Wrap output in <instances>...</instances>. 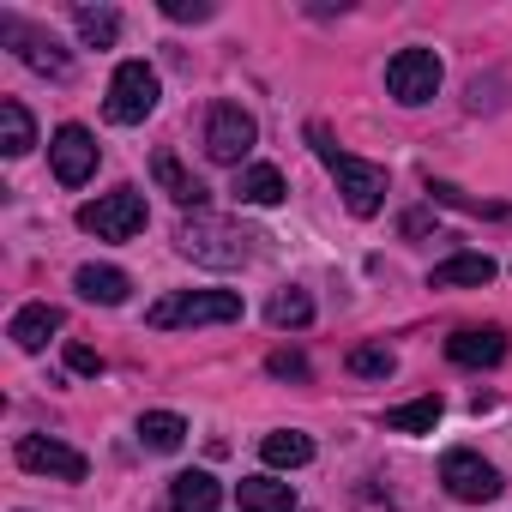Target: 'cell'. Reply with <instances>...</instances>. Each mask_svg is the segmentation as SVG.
<instances>
[{"label":"cell","mask_w":512,"mask_h":512,"mask_svg":"<svg viewBox=\"0 0 512 512\" xmlns=\"http://www.w3.org/2000/svg\"><path fill=\"white\" fill-rule=\"evenodd\" d=\"M386 91L398 97V103H428L434 91H440V55L434 49H398L392 61H386Z\"/></svg>","instance_id":"8"},{"label":"cell","mask_w":512,"mask_h":512,"mask_svg":"<svg viewBox=\"0 0 512 512\" xmlns=\"http://www.w3.org/2000/svg\"><path fill=\"white\" fill-rule=\"evenodd\" d=\"M290 187H284V175L272 169V163H247L241 175H235V199L241 205H278Z\"/></svg>","instance_id":"19"},{"label":"cell","mask_w":512,"mask_h":512,"mask_svg":"<svg viewBox=\"0 0 512 512\" xmlns=\"http://www.w3.org/2000/svg\"><path fill=\"white\" fill-rule=\"evenodd\" d=\"M0 43H13V49H19V61H25L31 73H49V79H67V73H73L67 49H61L49 31L25 25V19H0Z\"/></svg>","instance_id":"10"},{"label":"cell","mask_w":512,"mask_h":512,"mask_svg":"<svg viewBox=\"0 0 512 512\" xmlns=\"http://www.w3.org/2000/svg\"><path fill=\"white\" fill-rule=\"evenodd\" d=\"M350 374H362V380H392V374H398V356H392L386 344H356V350H350Z\"/></svg>","instance_id":"26"},{"label":"cell","mask_w":512,"mask_h":512,"mask_svg":"<svg viewBox=\"0 0 512 512\" xmlns=\"http://www.w3.org/2000/svg\"><path fill=\"white\" fill-rule=\"evenodd\" d=\"M428 284L434 290H482V284H494V260L488 253H452L446 266L428 272Z\"/></svg>","instance_id":"14"},{"label":"cell","mask_w":512,"mask_h":512,"mask_svg":"<svg viewBox=\"0 0 512 512\" xmlns=\"http://www.w3.org/2000/svg\"><path fill=\"white\" fill-rule=\"evenodd\" d=\"M428 199H434V205L476 211V217H506V205H482V199H470V193H464V187H452V181H428Z\"/></svg>","instance_id":"27"},{"label":"cell","mask_w":512,"mask_h":512,"mask_svg":"<svg viewBox=\"0 0 512 512\" xmlns=\"http://www.w3.org/2000/svg\"><path fill=\"white\" fill-rule=\"evenodd\" d=\"M175 241H181L187 260H199V266H247L253 253H260V247H253L260 235H253V229H235V223L205 217V211H199V217H187Z\"/></svg>","instance_id":"2"},{"label":"cell","mask_w":512,"mask_h":512,"mask_svg":"<svg viewBox=\"0 0 512 512\" xmlns=\"http://www.w3.org/2000/svg\"><path fill=\"white\" fill-rule=\"evenodd\" d=\"M73 290L85 296V302H103V308H121L127 302V272H115V266H79L73 272Z\"/></svg>","instance_id":"18"},{"label":"cell","mask_w":512,"mask_h":512,"mask_svg":"<svg viewBox=\"0 0 512 512\" xmlns=\"http://www.w3.org/2000/svg\"><path fill=\"white\" fill-rule=\"evenodd\" d=\"M145 193L139 187H115V193H97L91 205H79V229L97 235V241H133L145 229Z\"/></svg>","instance_id":"4"},{"label":"cell","mask_w":512,"mask_h":512,"mask_svg":"<svg viewBox=\"0 0 512 512\" xmlns=\"http://www.w3.org/2000/svg\"><path fill=\"white\" fill-rule=\"evenodd\" d=\"M278 380H308V362L296 356V350H272V362H266Z\"/></svg>","instance_id":"28"},{"label":"cell","mask_w":512,"mask_h":512,"mask_svg":"<svg viewBox=\"0 0 512 512\" xmlns=\"http://www.w3.org/2000/svg\"><path fill=\"white\" fill-rule=\"evenodd\" d=\"M139 440H145L151 452H175V446L187 440V422H181L175 410H145V416H139Z\"/></svg>","instance_id":"23"},{"label":"cell","mask_w":512,"mask_h":512,"mask_svg":"<svg viewBox=\"0 0 512 512\" xmlns=\"http://www.w3.org/2000/svg\"><path fill=\"white\" fill-rule=\"evenodd\" d=\"M241 512H296V482H278V476H247L235 488Z\"/></svg>","instance_id":"17"},{"label":"cell","mask_w":512,"mask_h":512,"mask_svg":"<svg viewBox=\"0 0 512 512\" xmlns=\"http://www.w3.org/2000/svg\"><path fill=\"white\" fill-rule=\"evenodd\" d=\"M253 139H260V127H253V115L241 103H211V115H205V157L211 163H241L253 151Z\"/></svg>","instance_id":"7"},{"label":"cell","mask_w":512,"mask_h":512,"mask_svg":"<svg viewBox=\"0 0 512 512\" xmlns=\"http://www.w3.org/2000/svg\"><path fill=\"white\" fill-rule=\"evenodd\" d=\"M145 320L157 332H169V326H229V320H241V296L235 290H175V296L151 302Z\"/></svg>","instance_id":"3"},{"label":"cell","mask_w":512,"mask_h":512,"mask_svg":"<svg viewBox=\"0 0 512 512\" xmlns=\"http://www.w3.org/2000/svg\"><path fill=\"white\" fill-rule=\"evenodd\" d=\"M49 163H55V181H61V187H85V181L97 175V139H91V127L67 121V127L55 133V145H49Z\"/></svg>","instance_id":"11"},{"label":"cell","mask_w":512,"mask_h":512,"mask_svg":"<svg viewBox=\"0 0 512 512\" xmlns=\"http://www.w3.org/2000/svg\"><path fill=\"white\" fill-rule=\"evenodd\" d=\"M67 368H73V374H103V356H97L91 344H67Z\"/></svg>","instance_id":"30"},{"label":"cell","mask_w":512,"mask_h":512,"mask_svg":"<svg viewBox=\"0 0 512 512\" xmlns=\"http://www.w3.org/2000/svg\"><path fill=\"white\" fill-rule=\"evenodd\" d=\"M157 97H163L157 73H151L145 61H121L115 79H109V103H103V115H109L115 127H139V121L157 109Z\"/></svg>","instance_id":"5"},{"label":"cell","mask_w":512,"mask_h":512,"mask_svg":"<svg viewBox=\"0 0 512 512\" xmlns=\"http://www.w3.org/2000/svg\"><path fill=\"white\" fill-rule=\"evenodd\" d=\"M37 145V127H31V109L19 103V97H7L0 103V151L7 157H25Z\"/></svg>","instance_id":"21"},{"label":"cell","mask_w":512,"mask_h":512,"mask_svg":"<svg viewBox=\"0 0 512 512\" xmlns=\"http://www.w3.org/2000/svg\"><path fill=\"white\" fill-rule=\"evenodd\" d=\"M163 19L187 25V19H211V7H205V0H163Z\"/></svg>","instance_id":"29"},{"label":"cell","mask_w":512,"mask_h":512,"mask_svg":"<svg viewBox=\"0 0 512 512\" xmlns=\"http://www.w3.org/2000/svg\"><path fill=\"white\" fill-rule=\"evenodd\" d=\"M151 175H157V187H163L175 205H193V211L205 205V181H199V175H187L175 151H157V157H151Z\"/></svg>","instance_id":"16"},{"label":"cell","mask_w":512,"mask_h":512,"mask_svg":"<svg viewBox=\"0 0 512 512\" xmlns=\"http://www.w3.org/2000/svg\"><path fill=\"white\" fill-rule=\"evenodd\" d=\"M308 145H314V151H320V163L338 175V193H344L350 217H374V211L386 205V169H380V163H362V157L338 151V145H332V133H326L320 121L308 127Z\"/></svg>","instance_id":"1"},{"label":"cell","mask_w":512,"mask_h":512,"mask_svg":"<svg viewBox=\"0 0 512 512\" xmlns=\"http://www.w3.org/2000/svg\"><path fill=\"white\" fill-rule=\"evenodd\" d=\"M13 458H19V470H31V476H61V482H85V452H73L67 440H55V434H19V446H13Z\"/></svg>","instance_id":"9"},{"label":"cell","mask_w":512,"mask_h":512,"mask_svg":"<svg viewBox=\"0 0 512 512\" xmlns=\"http://www.w3.org/2000/svg\"><path fill=\"white\" fill-rule=\"evenodd\" d=\"M446 356L458 368H494V362H506V332L500 326H464L446 338Z\"/></svg>","instance_id":"12"},{"label":"cell","mask_w":512,"mask_h":512,"mask_svg":"<svg viewBox=\"0 0 512 512\" xmlns=\"http://www.w3.org/2000/svg\"><path fill=\"white\" fill-rule=\"evenodd\" d=\"M73 25H79V37H85L91 49H115V37H121V13H115V7H79Z\"/></svg>","instance_id":"24"},{"label":"cell","mask_w":512,"mask_h":512,"mask_svg":"<svg viewBox=\"0 0 512 512\" xmlns=\"http://www.w3.org/2000/svg\"><path fill=\"white\" fill-rule=\"evenodd\" d=\"M446 416V404L428 392V398H416V404H398V410H386V428L392 434H434V422Z\"/></svg>","instance_id":"22"},{"label":"cell","mask_w":512,"mask_h":512,"mask_svg":"<svg viewBox=\"0 0 512 512\" xmlns=\"http://www.w3.org/2000/svg\"><path fill=\"white\" fill-rule=\"evenodd\" d=\"M260 458H266L272 470H302V464H314V440L296 434V428H278V434L260 440Z\"/></svg>","instance_id":"20"},{"label":"cell","mask_w":512,"mask_h":512,"mask_svg":"<svg viewBox=\"0 0 512 512\" xmlns=\"http://www.w3.org/2000/svg\"><path fill=\"white\" fill-rule=\"evenodd\" d=\"M61 326H67V314H61L55 302H25V308L13 314V326H7V332H13V344H19V350H43Z\"/></svg>","instance_id":"13"},{"label":"cell","mask_w":512,"mask_h":512,"mask_svg":"<svg viewBox=\"0 0 512 512\" xmlns=\"http://www.w3.org/2000/svg\"><path fill=\"white\" fill-rule=\"evenodd\" d=\"M266 320H272L278 332H302V326L314 320V302H308V290H278V296H272V308H266Z\"/></svg>","instance_id":"25"},{"label":"cell","mask_w":512,"mask_h":512,"mask_svg":"<svg viewBox=\"0 0 512 512\" xmlns=\"http://www.w3.org/2000/svg\"><path fill=\"white\" fill-rule=\"evenodd\" d=\"M440 482H446V494L452 500H470V506H488V500H500V470L488 464V458H476V452H464V446H452L446 458H440Z\"/></svg>","instance_id":"6"},{"label":"cell","mask_w":512,"mask_h":512,"mask_svg":"<svg viewBox=\"0 0 512 512\" xmlns=\"http://www.w3.org/2000/svg\"><path fill=\"white\" fill-rule=\"evenodd\" d=\"M169 506H175V512H217V506H223V488H217L211 470H181V476L169 482Z\"/></svg>","instance_id":"15"}]
</instances>
